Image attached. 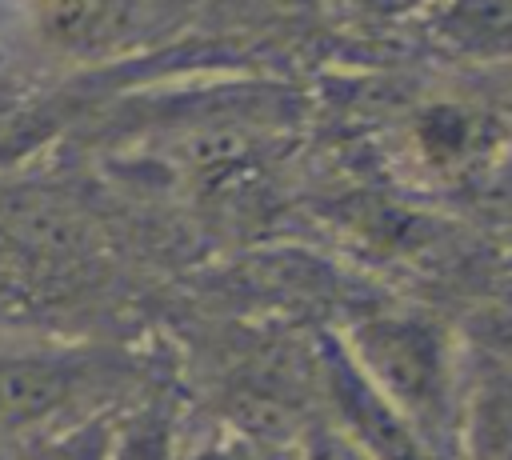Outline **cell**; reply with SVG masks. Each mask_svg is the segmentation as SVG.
<instances>
[{"mask_svg": "<svg viewBox=\"0 0 512 460\" xmlns=\"http://www.w3.org/2000/svg\"><path fill=\"white\" fill-rule=\"evenodd\" d=\"M360 376L444 456L456 460V420L468 368V340L432 308H368L340 332Z\"/></svg>", "mask_w": 512, "mask_h": 460, "instance_id": "obj_1", "label": "cell"}, {"mask_svg": "<svg viewBox=\"0 0 512 460\" xmlns=\"http://www.w3.org/2000/svg\"><path fill=\"white\" fill-rule=\"evenodd\" d=\"M140 364L120 348L44 344L0 352V432L40 436L100 412H116L144 388Z\"/></svg>", "mask_w": 512, "mask_h": 460, "instance_id": "obj_2", "label": "cell"}, {"mask_svg": "<svg viewBox=\"0 0 512 460\" xmlns=\"http://www.w3.org/2000/svg\"><path fill=\"white\" fill-rule=\"evenodd\" d=\"M456 460H512V352L468 344Z\"/></svg>", "mask_w": 512, "mask_h": 460, "instance_id": "obj_3", "label": "cell"}, {"mask_svg": "<svg viewBox=\"0 0 512 460\" xmlns=\"http://www.w3.org/2000/svg\"><path fill=\"white\" fill-rule=\"evenodd\" d=\"M184 428H188V412L176 388L144 384L112 416L108 460H176Z\"/></svg>", "mask_w": 512, "mask_h": 460, "instance_id": "obj_4", "label": "cell"}, {"mask_svg": "<svg viewBox=\"0 0 512 460\" xmlns=\"http://www.w3.org/2000/svg\"><path fill=\"white\" fill-rule=\"evenodd\" d=\"M488 120L456 100H432L412 116V144L420 160L436 172L464 168L484 152Z\"/></svg>", "mask_w": 512, "mask_h": 460, "instance_id": "obj_5", "label": "cell"}, {"mask_svg": "<svg viewBox=\"0 0 512 460\" xmlns=\"http://www.w3.org/2000/svg\"><path fill=\"white\" fill-rule=\"evenodd\" d=\"M300 436L264 432L252 424H236L228 416L212 424H188L176 460H296Z\"/></svg>", "mask_w": 512, "mask_h": 460, "instance_id": "obj_6", "label": "cell"}, {"mask_svg": "<svg viewBox=\"0 0 512 460\" xmlns=\"http://www.w3.org/2000/svg\"><path fill=\"white\" fill-rule=\"evenodd\" d=\"M44 28V36L72 44V48H96L112 44L132 24L136 0H24Z\"/></svg>", "mask_w": 512, "mask_h": 460, "instance_id": "obj_7", "label": "cell"}, {"mask_svg": "<svg viewBox=\"0 0 512 460\" xmlns=\"http://www.w3.org/2000/svg\"><path fill=\"white\" fill-rule=\"evenodd\" d=\"M440 36L472 56L512 52V0H448L440 8Z\"/></svg>", "mask_w": 512, "mask_h": 460, "instance_id": "obj_8", "label": "cell"}, {"mask_svg": "<svg viewBox=\"0 0 512 460\" xmlns=\"http://www.w3.org/2000/svg\"><path fill=\"white\" fill-rule=\"evenodd\" d=\"M116 412H100L40 436H24L8 444V460H108V432Z\"/></svg>", "mask_w": 512, "mask_h": 460, "instance_id": "obj_9", "label": "cell"}, {"mask_svg": "<svg viewBox=\"0 0 512 460\" xmlns=\"http://www.w3.org/2000/svg\"><path fill=\"white\" fill-rule=\"evenodd\" d=\"M296 460H368L344 432H336L328 420H312L300 428V456Z\"/></svg>", "mask_w": 512, "mask_h": 460, "instance_id": "obj_10", "label": "cell"}]
</instances>
